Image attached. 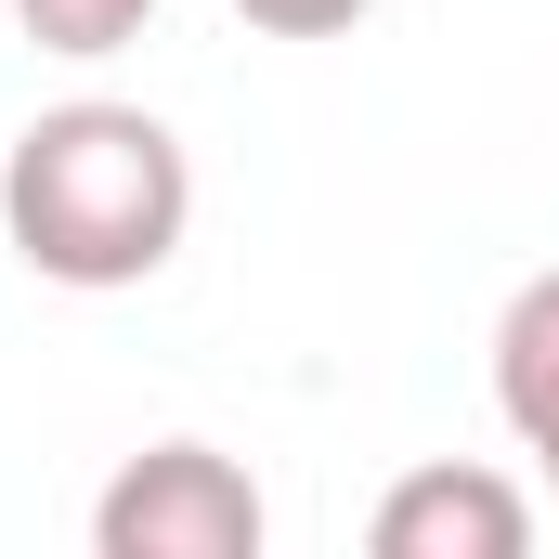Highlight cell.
Instances as JSON below:
<instances>
[{"label": "cell", "instance_id": "52a82bcc", "mask_svg": "<svg viewBox=\"0 0 559 559\" xmlns=\"http://www.w3.org/2000/svg\"><path fill=\"white\" fill-rule=\"evenodd\" d=\"M534 468H547V495H559V429H547V442H534Z\"/></svg>", "mask_w": 559, "mask_h": 559}, {"label": "cell", "instance_id": "8992f818", "mask_svg": "<svg viewBox=\"0 0 559 559\" xmlns=\"http://www.w3.org/2000/svg\"><path fill=\"white\" fill-rule=\"evenodd\" d=\"M235 13H248V26H274V39H338L365 0H235Z\"/></svg>", "mask_w": 559, "mask_h": 559}, {"label": "cell", "instance_id": "6da1fadb", "mask_svg": "<svg viewBox=\"0 0 559 559\" xmlns=\"http://www.w3.org/2000/svg\"><path fill=\"white\" fill-rule=\"evenodd\" d=\"M182 222H195V156L143 105H105V92L52 105L0 156V235L39 286H79V299L143 286V274H169Z\"/></svg>", "mask_w": 559, "mask_h": 559}, {"label": "cell", "instance_id": "7a4b0ae2", "mask_svg": "<svg viewBox=\"0 0 559 559\" xmlns=\"http://www.w3.org/2000/svg\"><path fill=\"white\" fill-rule=\"evenodd\" d=\"M261 534H274V508L222 442H143L92 495V547L105 559H261Z\"/></svg>", "mask_w": 559, "mask_h": 559}, {"label": "cell", "instance_id": "277c9868", "mask_svg": "<svg viewBox=\"0 0 559 559\" xmlns=\"http://www.w3.org/2000/svg\"><path fill=\"white\" fill-rule=\"evenodd\" d=\"M495 417L521 429V455L559 429V274H534L495 312Z\"/></svg>", "mask_w": 559, "mask_h": 559}, {"label": "cell", "instance_id": "5b68a950", "mask_svg": "<svg viewBox=\"0 0 559 559\" xmlns=\"http://www.w3.org/2000/svg\"><path fill=\"white\" fill-rule=\"evenodd\" d=\"M13 26L39 52H66V66H105V52H131L156 26V0H13Z\"/></svg>", "mask_w": 559, "mask_h": 559}, {"label": "cell", "instance_id": "3957f363", "mask_svg": "<svg viewBox=\"0 0 559 559\" xmlns=\"http://www.w3.org/2000/svg\"><path fill=\"white\" fill-rule=\"evenodd\" d=\"M534 547V495L481 455H429L378 495V559H521Z\"/></svg>", "mask_w": 559, "mask_h": 559}]
</instances>
